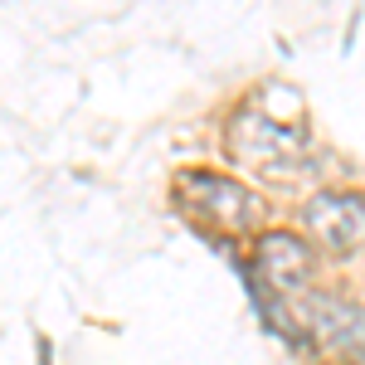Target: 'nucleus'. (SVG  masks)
Masks as SVG:
<instances>
[{
    "label": "nucleus",
    "instance_id": "nucleus-5",
    "mask_svg": "<svg viewBox=\"0 0 365 365\" xmlns=\"http://www.w3.org/2000/svg\"><path fill=\"white\" fill-rule=\"evenodd\" d=\"M346 365H365V336L356 341V351H351V356H346Z\"/></svg>",
    "mask_w": 365,
    "mask_h": 365
},
{
    "label": "nucleus",
    "instance_id": "nucleus-2",
    "mask_svg": "<svg viewBox=\"0 0 365 365\" xmlns=\"http://www.w3.org/2000/svg\"><path fill=\"white\" fill-rule=\"evenodd\" d=\"M225 146L229 156L239 161L244 170L263 175V180H287L307 166V146L297 132H287L282 122L263 117L258 108H239L225 127Z\"/></svg>",
    "mask_w": 365,
    "mask_h": 365
},
{
    "label": "nucleus",
    "instance_id": "nucleus-4",
    "mask_svg": "<svg viewBox=\"0 0 365 365\" xmlns=\"http://www.w3.org/2000/svg\"><path fill=\"white\" fill-rule=\"evenodd\" d=\"M302 225H307V244L317 253H346L365 249V195L356 190H317L302 205Z\"/></svg>",
    "mask_w": 365,
    "mask_h": 365
},
{
    "label": "nucleus",
    "instance_id": "nucleus-1",
    "mask_svg": "<svg viewBox=\"0 0 365 365\" xmlns=\"http://www.w3.org/2000/svg\"><path fill=\"white\" fill-rule=\"evenodd\" d=\"M175 205L185 220H195L205 234H258L263 205L249 185L229 180L220 170H180L175 175Z\"/></svg>",
    "mask_w": 365,
    "mask_h": 365
},
{
    "label": "nucleus",
    "instance_id": "nucleus-3",
    "mask_svg": "<svg viewBox=\"0 0 365 365\" xmlns=\"http://www.w3.org/2000/svg\"><path fill=\"white\" fill-rule=\"evenodd\" d=\"M312 278H317V249L302 234H292V229H258L253 234V253L244 268L249 287H263L282 302H297L302 292H312Z\"/></svg>",
    "mask_w": 365,
    "mask_h": 365
}]
</instances>
